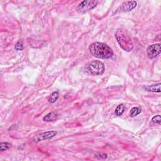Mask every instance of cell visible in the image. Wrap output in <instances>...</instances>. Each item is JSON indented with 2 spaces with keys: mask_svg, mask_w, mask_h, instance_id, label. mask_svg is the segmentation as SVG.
Here are the masks:
<instances>
[{
  "mask_svg": "<svg viewBox=\"0 0 161 161\" xmlns=\"http://www.w3.org/2000/svg\"><path fill=\"white\" fill-rule=\"evenodd\" d=\"M57 118H58L57 113L54 111H52V112L48 113L47 115H46L43 118V120L45 122H53V121L56 120Z\"/></svg>",
  "mask_w": 161,
  "mask_h": 161,
  "instance_id": "obj_8",
  "label": "cell"
},
{
  "mask_svg": "<svg viewBox=\"0 0 161 161\" xmlns=\"http://www.w3.org/2000/svg\"><path fill=\"white\" fill-rule=\"evenodd\" d=\"M59 93L58 91L53 92L51 94V95L49 99V102L52 103H55L59 98Z\"/></svg>",
  "mask_w": 161,
  "mask_h": 161,
  "instance_id": "obj_11",
  "label": "cell"
},
{
  "mask_svg": "<svg viewBox=\"0 0 161 161\" xmlns=\"http://www.w3.org/2000/svg\"><path fill=\"white\" fill-rule=\"evenodd\" d=\"M125 106H124V105L123 104L119 105L115 110V114L118 117L122 116L125 111Z\"/></svg>",
  "mask_w": 161,
  "mask_h": 161,
  "instance_id": "obj_10",
  "label": "cell"
},
{
  "mask_svg": "<svg viewBox=\"0 0 161 161\" xmlns=\"http://www.w3.org/2000/svg\"><path fill=\"white\" fill-rule=\"evenodd\" d=\"M11 147V144L8 142H1L0 144V149L2 152L9 149Z\"/></svg>",
  "mask_w": 161,
  "mask_h": 161,
  "instance_id": "obj_13",
  "label": "cell"
},
{
  "mask_svg": "<svg viewBox=\"0 0 161 161\" xmlns=\"http://www.w3.org/2000/svg\"><path fill=\"white\" fill-rule=\"evenodd\" d=\"M57 134V132L54 130L40 133L34 136V137L33 138V141L35 143H38L39 142H41V141L42 140H47V139H50V138L54 137Z\"/></svg>",
  "mask_w": 161,
  "mask_h": 161,
  "instance_id": "obj_5",
  "label": "cell"
},
{
  "mask_svg": "<svg viewBox=\"0 0 161 161\" xmlns=\"http://www.w3.org/2000/svg\"><path fill=\"white\" fill-rule=\"evenodd\" d=\"M137 3L135 1L125 2L121 6V10L123 12H129L136 8Z\"/></svg>",
  "mask_w": 161,
  "mask_h": 161,
  "instance_id": "obj_7",
  "label": "cell"
},
{
  "mask_svg": "<svg viewBox=\"0 0 161 161\" xmlns=\"http://www.w3.org/2000/svg\"><path fill=\"white\" fill-rule=\"evenodd\" d=\"M97 5L98 2L96 1H88V0H86V1H83L79 4L77 10L79 13H84L96 7Z\"/></svg>",
  "mask_w": 161,
  "mask_h": 161,
  "instance_id": "obj_4",
  "label": "cell"
},
{
  "mask_svg": "<svg viewBox=\"0 0 161 161\" xmlns=\"http://www.w3.org/2000/svg\"><path fill=\"white\" fill-rule=\"evenodd\" d=\"M152 122L155 123V124H158V125H160V122H161V118H160V115H156L155 117H153L152 119Z\"/></svg>",
  "mask_w": 161,
  "mask_h": 161,
  "instance_id": "obj_14",
  "label": "cell"
},
{
  "mask_svg": "<svg viewBox=\"0 0 161 161\" xmlns=\"http://www.w3.org/2000/svg\"><path fill=\"white\" fill-rule=\"evenodd\" d=\"M89 50L92 56L98 59H110L113 56L112 49L103 42H96L91 44L89 47Z\"/></svg>",
  "mask_w": 161,
  "mask_h": 161,
  "instance_id": "obj_1",
  "label": "cell"
},
{
  "mask_svg": "<svg viewBox=\"0 0 161 161\" xmlns=\"http://www.w3.org/2000/svg\"><path fill=\"white\" fill-rule=\"evenodd\" d=\"M115 38L120 47L126 52L133 49V43L130 33L126 29H120L115 33Z\"/></svg>",
  "mask_w": 161,
  "mask_h": 161,
  "instance_id": "obj_2",
  "label": "cell"
},
{
  "mask_svg": "<svg viewBox=\"0 0 161 161\" xmlns=\"http://www.w3.org/2000/svg\"><path fill=\"white\" fill-rule=\"evenodd\" d=\"M145 89L150 92L153 93H160V83L150 85L148 86H146Z\"/></svg>",
  "mask_w": 161,
  "mask_h": 161,
  "instance_id": "obj_9",
  "label": "cell"
},
{
  "mask_svg": "<svg viewBox=\"0 0 161 161\" xmlns=\"http://www.w3.org/2000/svg\"><path fill=\"white\" fill-rule=\"evenodd\" d=\"M86 72L92 76H100L104 74L105 68L103 62L99 60H93L85 67Z\"/></svg>",
  "mask_w": 161,
  "mask_h": 161,
  "instance_id": "obj_3",
  "label": "cell"
},
{
  "mask_svg": "<svg viewBox=\"0 0 161 161\" xmlns=\"http://www.w3.org/2000/svg\"><path fill=\"white\" fill-rule=\"evenodd\" d=\"M141 112H142V111L138 107H133L130 111V116L131 117H135L138 115L140 113H141Z\"/></svg>",
  "mask_w": 161,
  "mask_h": 161,
  "instance_id": "obj_12",
  "label": "cell"
},
{
  "mask_svg": "<svg viewBox=\"0 0 161 161\" xmlns=\"http://www.w3.org/2000/svg\"><path fill=\"white\" fill-rule=\"evenodd\" d=\"M160 44H153L150 46L147 49V57L150 59H153L157 57L160 53Z\"/></svg>",
  "mask_w": 161,
  "mask_h": 161,
  "instance_id": "obj_6",
  "label": "cell"
},
{
  "mask_svg": "<svg viewBox=\"0 0 161 161\" xmlns=\"http://www.w3.org/2000/svg\"><path fill=\"white\" fill-rule=\"evenodd\" d=\"M15 48L18 51H21L23 50V44L22 43V42L19 41L17 42V44L15 45Z\"/></svg>",
  "mask_w": 161,
  "mask_h": 161,
  "instance_id": "obj_15",
  "label": "cell"
}]
</instances>
